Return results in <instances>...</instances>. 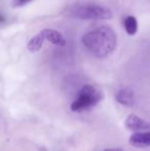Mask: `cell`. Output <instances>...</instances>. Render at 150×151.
<instances>
[{
	"mask_svg": "<svg viewBox=\"0 0 150 151\" xmlns=\"http://www.w3.org/2000/svg\"><path fill=\"white\" fill-rule=\"evenodd\" d=\"M82 44L95 57L105 59L117 47V35L110 26L103 25L84 34Z\"/></svg>",
	"mask_w": 150,
	"mask_h": 151,
	"instance_id": "6da1fadb",
	"label": "cell"
},
{
	"mask_svg": "<svg viewBox=\"0 0 150 151\" xmlns=\"http://www.w3.org/2000/svg\"><path fill=\"white\" fill-rule=\"evenodd\" d=\"M102 93L92 84H84L72 101L70 109L73 112H82L95 107L102 100Z\"/></svg>",
	"mask_w": 150,
	"mask_h": 151,
	"instance_id": "7a4b0ae2",
	"label": "cell"
},
{
	"mask_svg": "<svg viewBox=\"0 0 150 151\" xmlns=\"http://www.w3.org/2000/svg\"><path fill=\"white\" fill-rule=\"evenodd\" d=\"M71 14L81 20L94 21L110 20L113 17V12H111L110 8L94 3H83L76 5L71 10Z\"/></svg>",
	"mask_w": 150,
	"mask_h": 151,
	"instance_id": "3957f363",
	"label": "cell"
},
{
	"mask_svg": "<svg viewBox=\"0 0 150 151\" xmlns=\"http://www.w3.org/2000/svg\"><path fill=\"white\" fill-rule=\"evenodd\" d=\"M124 125L132 132H150V122H147L136 114H130L124 121Z\"/></svg>",
	"mask_w": 150,
	"mask_h": 151,
	"instance_id": "277c9868",
	"label": "cell"
},
{
	"mask_svg": "<svg viewBox=\"0 0 150 151\" xmlns=\"http://www.w3.org/2000/svg\"><path fill=\"white\" fill-rule=\"evenodd\" d=\"M115 100L117 103L121 104L126 107H133L135 105V102H136L134 91L128 88H120L116 91Z\"/></svg>",
	"mask_w": 150,
	"mask_h": 151,
	"instance_id": "5b68a950",
	"label": "cell"
},
{
	"mask_svg": "<svg viewBox=\"0 0 150 151\" xmlns=\"http://www.w3.org/2000/svg\"><path fill=\"white\" fill-rule=\"evenodd\" d=\"M132 146L136 148H145L150 146V132H136L128 139Z\"/></svg>",
	"mask_w": 150,
	"mask_h": 151,
	"instance_id": "8992f818",
	"label": "cell"
},
{
	"mask_svg": "<svg viewBox=\"0 0 150 151\" xmlns=\"http://www.w3.org/2000/svg\"><path fill=\"white\" fill-rule=\"evenodd\" d=\"M42 34H43L45 40H47L48 42L52 43L54 45L57 46H65L66 45V39L62 35V33H60L58 30L55 29H50L46 28L41 30Z\"/></svg>",
	"mask_w": 150,
	"mask_h": 151,
	"instance_id": "52a82bcc",
	"label": "cell"
},
{
	"mask_svg": "<svg viewBox=\"0 0 150 151\" xmlns=\"http://www.w3.org/2000/svg\"><path fill=\"white\" fill-rule=\"evenodd\" d=\"M44 41H45V38H44L42 32L40 31L39 33L36 34L35 36H33V37L29 40L28 44H27V50L30 52H32V54L39 52L42 48V45H43Z\"/></svg>",
	"mask_w": 150,
	"mask_h": 151,
	"instance_id": "ba28073f",
	"label": "cell"
},
{
	"mask_svg": "<svg viewBox=\"0 0 150 151\" xmlns=\"http://www.w3.org/2000/svg\"><path fill=\"white\" fill-rule=\"evenodd\" d=\"M123 28L128 35H135L138 31V21L135 17L128 16L123 20Z\"/></svg>",
	"mask_w": 150,
	"mask_h": 151,
	"instance_id": "9c48e42d",
	"label": "cell"
},
{
	"mask_svg": "<svg viewBox=\"0 0 150 151\" xmlns=\"http://www.w3.org/2000/svg\"><path fill=\"white\" fill-rule=\"evenodd\" d=\"M14 4H16L17 6H22V5H25V4H27L28 2H30L31 0H14Z\"/></svg>",
	"mask_w": 150,
	"mask_h": 151,
	"instance_id": "30bf717a",
	"label": "cell"
},
{
	"mask_svg": "<svg viewBox=\"0 0 150 151\" xmlns=\"http://www.w3.org/2000/svg\"><path fill=\"white\" fill-rule=\"evenodd\" d=\"M104 151H123V149L120 147H113V148H106Z\"/></svg>",
	"mask_w": 150,
	"mask_h": 151,
	"instance_id": "8fae6325",
	"label": "cell"
}]
</instances>
